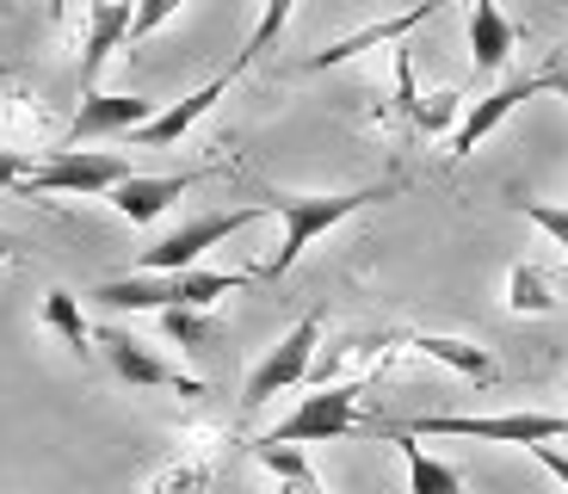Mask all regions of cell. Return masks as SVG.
<instances>
[{"mask_svg":"<svg viewBox=\"0 0 568 494\" xmlns=\"http://www.w3.org/2000/svg\"><path fill=\"white\" fill-rule=\"evenodd\" d=\"M507 310H519V315L556 310V296H550V284H544L538 266H513V279H507Z\"/></svg>","mask_w":568,"mask_h":494,"instance_id":"23","label":"cell"},{"mask_svg":"<svg viewBox=\"0 0 568 494\" xmlns=\"http://www.w3.org/2000/svg\"><path fill=\"white\" fill-rule=\"evenodd\" d=\"M124 155H105V149H50V155L31 168L26 192H81V198H112L130 180Z\"/></svg>","mask_w":568,"mask_h":494,"instance_id":"5","label":"cell"},{"mask_svg":"<svg viewBox=\"0 0 568 494\" xmlns=\"http://www.w3.org/2000/svg\"><path fill=\"white\" fill-rule=\"evenodd\" d=\"M38 322L50 327V334L62 340V346H69L74 359H93V346H100V340H93V327H87V315H81V303H74V291H62V284H50V291H43V310H38Z\"/></svg>","mask_w":568,"mask_h":494,"instance_id":"17","label":"cell"},{"mask_svg":"<svg viewBox=\"0 0 568 494\" xmlns=\"http://www.w3.org/2000/svg\"><path fill=\"white\" fill-rule=\"evenodd\" d=\"M315 346H322V310H310L297 327H291V334L278 340V346H272L266 359H260L254 371H247V383H242V414H260L278 390H297V383H310Z\"/></svg>","mask_w":568,"mask_h":494,"instance_id":"3","label":"cell"},{"mask_svg":"<svg viewBox=\"0 0 568 494\" xmlns=\"http://www.w3.org/2000/svg\"><path fill=\"white\" fill-rule=\"evenodd\" d=\"M62 13H69V0H50V19H62Z\"/></svg>","mask_w":568,"mask_h":494,"instance_id":"31","label":"cell"},{"mask_svg":"<svg viewBox=\"0 0 568 494\" xmlns=\"http://www.w3.org/2000/svg\"><path fill=\"white\" fill-rule=\"evenodd\" d=\"M445 0H420V7H408L402 19H384V26H365V31H353V38H341V43H327V50H315L310 62H303V74H322V69H334V62H353L358 50H377V43H396V38H408L414 26H426V19L439 13Z\"/></svg>","mask_w":568,"mask_h":494,"instance_id":"14","label":"cell"},{"mask_svg":"<svg viewBox=\"0 0 568 494\" xmlns=\"http://www.w3.org/2000/svg\"><path fill=\"white\" fill-rule=\"evenodd\" d=\"M414 353L439 359V365H452L457 377H476V383H495V359L483 353V346H469V340H445V334H408Z\"/></svg>","mask_w":568,"mask_h":494,"instance_id":"18","label":"cell"},{"mask_svg":"<svg viewBox=\"0 0 568 494\" xmlns=\"http://www.w3.org/2000/svg\"><path fill=\"white\" fill-rule=\"evenodd\" d=\"M402 433H445V438H495V445H550V438H568L562 414H420Z\"/></svg>","mask_w":568,"mask_h":494,"instance_id":"4","label":"cell"},{"mask_svg":"<svg viewBox=\"0 0 568 494\" xmlns=\"http://www.w3.org/2000/svg\"><path fill=\"white\" fill-rule=\"evenodd\" d=\"M544 81H550L556 93H568V62H550V69H544Z\"/></svg>","mask_w":568,"mask_h":494,"instance_id":"29","label":"cell"},{"mask_svg":"<svg viewBox=\"0 0 568 494\" xmlns=\"http://www.w3.org/2000/svg\"><path fill=\"white\" fill-rule=\"evenodd\" d=\"M211 173H216V168H185V173H130V180L118 185L112 198H105V204H112V211L124 216V223H155V216L168 211L173 198H185L192 185L211 180Z\"/></svg>","mask_w":568,"mask_h":494,"instance_id":"10","label":"cell"},{"mask_svg":"<svg viewBox=\"0 0 568 494\" xmlns=\"http://www.w3.org/2000/svg\"><path fill=\"white\" fill-rule=\"evenodd\" d=\"M7 260H13V241H7V235H0V266H7Z\"/></svg>","mask_w":568,"mask_h":494,"instance_id":"30","label":"cell"},{"mask_svg":"<svg viewBox=\"0 0 568 494\" xmlns=\"http://www.w3.org/2000/svg\"><path fill=\"white\" fill-rule=\"evenodd\" d=\"M229 81H235V69H229V74H216V81H204L199 93H185V99H173V105H161V112L149 118L142 130H130V149H173V142H180L185 130L199 124V118L211 112L216 99L229 93Z\"/></svg>","mask_w":568,"mask_h":494,"instance_id":"13","label":"cell"},{"mask_svg":"<svg viewBox=\"0 0 568 494\" xmlns=\"http://www.w3.org/2000/svg\"><path fill=\"white\" fill-rule=\"evenodd\" d=\"M396 93H402V112L414 118V130H445V124L457 118V93H433V99H420V93H414L408 50L396 57Z\"/></svg>","mask_w":568,"mask_h":494,"instance_id":"20","label":"cell"},{"mask_svg":"<svg viewBox=\"0 0 568 494\" xmlns=\"http://www.w3.org/2000/svg\"><path fill=\"white\" fill-rule=\"evenodd\" d=\"M204 482H211V457H180V464L161 470L149 494H199Z\"/></svg>","mask_w":568,"mask_h":494,"instance_id":"24","label":"cell"},{"mask_svg":"<svg viewBox=\"0 0 568 494\" xmlns=\"http://www.w3.org/2000/svg\"><path fill=\"white\" fill-rule=\"evenodd\" d=\"M377 198H396V185H358V192H272L266 211L284 223V241H278V254L260 266V279H284L315 235H327L334 223H346L353 211H365Z\"/></svg>","mask_w":568,"mask_h":494,"instance_id":"1","label":"cell"},{"mask_svg":"<svg viewBox=\"0 0 568 494\" xmlns=\"http://www.w3.org/2000/svg\"><path fill=\"white\" fill-rule=\"evenodd\" d=\"M291 7H297V0H266V13H260V26L247 31V50L235 62H229V69L242 74V69H254L260 57H266L272 43H278V31H284V19H291Z\"/></svg>","mask_w":568,"mask_h":494,"instance_id":"22","label":"cell"},{"mask_svg":"<svg viewBox=\"0 0 568 494\" xmlns=\"http://www.w3.org/2000/svg\"><path fill=\"white\" fill-rule=\"evenodd\" d=\"M31 168H38V161H31V149H7V142H0V192L26 185V180H31Z\"/></svg>","mask_w":568,"mask_h":494,"instance_id":"27","label":"cell"},{"mask_svg":"<svg viewBox=\"0 0 568 494\" xmlns=\"http://www.w3.org/2000/svg\"><path fill=\"white\" fill-rule=\"evenodd\" d=\"M389 438L402 445V457H408V494H464V476H457L452 464H439V457H426L420 445H414V433H396V426H384Z\"/></svg>","mask_w":568,"mask_h":494,"instance_id":"19","label":"cell"},{"mask_svg":"<svg viewBox=\"0 0 568 494\" xmlns=\"http://www.w3.org/2000/svg\"><path fill=\"white\" fill-rule=\"evenodd\" d=\"M161 334L180 346V353H216L223 346V322L211 310H161Z\"/></svg>","mask_w":568,"mask_h":494,"instance_id":"21","label":"cell"},{"mask_svg":"<svg viewBox=\"0 0 568 494\" xmlns=\"http://www.w3.org/2000/svg\"><path fill=\"white\" fill-rule=\"evenodd\" d=\"M519 211H526L531 223H538L544 235H550L556 248L568 254V211H562V204H538V198H519Z\"/></svg>","mask_w":568,"mask_h":494,"instance_id":"25","label":"cell"},{"mask_svg":"<svg viewBox=\"0 0 568 494\" xmlns=\"http://www.w3.org/2000/svg\"><path fill=\"white\" fill-rule=\"evenodd\" d=\"M531 457H538V464H544V470H550V476H556V482H562V488H568V457L556 452V445H531Z\"/></svg>","mask_w":568,"mask_h":494,"instance_id":"28","label":"cell"},{"mask_svg":"<svg viewBox=\"0 0 568 494\" xmlns=\"http://www.w3.org/2000/svg\"><path fill=\"white\" fill-rule=\"evenodd\" d=\"M538 93H550V81H544V69H538V74H526V81H507V87H495L488 99H476V105L464 112V124L452 130V155L464 161L469 149H476V142L488 137V130H500L513 112H519V105H526V99H538Z\"/></svg>","mask_w":568,"mask_h":494,"instance_id":"12","label":"cell"},{"mask_svg":"<svg viewBox=\"0 0 568 494\" xmlns=\"http://www.w3.org/2000/svg\"><path fill=\"white\" fill-rule=\"evenodd\" d=\"M513 43H519V31H513V19L500 13L495 0H469V57H476V74L507 69Z\"/></svg>","mask_w":568,"mask_h":494,"instance_id":"15","label":"cell"},{"mask_svg":"<svg viewBox=\"0 0 568 494\" xmlns=\"http://www.w3.org/2000/svg\"><path fill=\"white\" fill-rule=\"evenodd\" d=\"M254 464L278 482V494H327V482L315 476V464L303 457V445H272V438H254Z\"/></svg>","mask_w":568,"mask_h":494,"instance_id":"16","label":"cell"},{"mask_svg":"<svg viewBox=\"0 0 568 494\" xmlns=\"http://www.w3.org/2000/svg\"><path fill=\"white\" fill-rule=\"evenodd\" d=\"M358 383H334V390H315V395H303L297 409L284 414L272 433H260V438H272V445H327V438H346V433H358Z\"/></svg>","mask_w":568,"mask_h":494,"instance_id":"6","label":"cell"},{"mask_svg":"<svg viewBox=\"0 0 568 494\" xmlns=\"http://www.w3.org/2000/svg\"><path fill=\"white\" fill-rule=\"evenodd\" d=\"M247 279H260V272H136V279H105L100 291H93V303H105V310H211L216 296L242 291Z\"/></svg>","mask_w":568,"mask_h":494,"instance_id":"2","label":"cell"},{"mask_svg":"<svg viewBox=\"0 0 568 494\" xmlns=\"http://www.w3.org/2000/svg\"><path fill=\"white\" fill-rule=\"evenodd\" d=\"M100 353H105V365H112L118 377L130 383V390H180V395H204V377L180 371L173 359H161L155 346H142V340L118 334V327H105V334H100Z\"/></svg>","mask_w":568,"mask_h":494,"instance_id":"9","label":"cell"},{"mask_svg":"<svg viewBox=\"0 0 568 494\" xmlns=\"http://www.w3.org/2000/svg\"><path fill=\"white\" fill-rule=\"evenodd\" d=\"M155 112H161L155 99H136V93H81V105H74L57 149H87V142H100V137H130Z\"/></svg>","mask_w":568,"mask_h":494,"instance_id":"8","label":"cell"},{"mask_svg":"<svg viewBox=\"0 0 568 494\" xmlns=\"http://www.w3.org/2000/svg\"><path fill=\"white\" fill-rule=\"evenodd\" d=\"M136 26V0H93L87 7V50H81V93H100V69L112 62V50L130 43Z\"/></svg>","mask_w":568,"mask_h":494,"instance_id":"11","label":"cell"},{"mask_svg":"<svg viewBox=\"0 0 568 494\" xmlns=\"http://www.w3.org/2000/svg\"><path fill=\"white\" fill-rule=\"evenodd\" d=\"M185 0H136V26H130V43H142V38H155L161 26H168L173 13H180Z\"/></svg>","mask_w":568,"mask_h":494,"instance_id":"26","label":"cell"},{"mask_svg":"<svg viewBox=\"0 0 568 494\" xmlns=\"http://www.w3.org/2000/svg\"><path fill=\"white\" fill-rule=\"evenodd\" d=\"M260 216H266V204H242V211L199 216V223H185V229H173V235H161L155 248H142V272H192V266H199V260L216 248V241L254 229Z\"/></svg>","mask_w":568,"mask_h":494,"instance_id":"7","label":"cell"}]
</instances>
